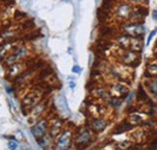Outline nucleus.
Instances as JSON below:
<instances>
[{
    "label": "nucleus",
    "instance_id": "f8f14e48",
    "mask_svg": "<svg viewBox=\"0 0 157 150\" xmlns=\"http://www.w3.org/2000/svg\"><path fill=\"white\" fill-rule=\"evenodd\" d=\"M137 101L139 103H146V102H150L151 101V96L150 94L147 93L146 88L144 87V84L138 88V91H137Z\"/></svg>",
    "mask_w": 157,
    "mask_h": 150
},
{
    "label": "nucleus",
    "instance_id": "f3484780",
    "mask_svg": "<svg viewBox=\"0 0 157 150\" xmlns=\"http://www.w3.org/2000/svg\"><path fill=\"white\" fill-rule=\"evenodd\" d=\"M23 71V64L20 62H16V64H12L10 65L9 67V75L12 76V77H16V76H20Z\"/></svg>",
    "mask_w": 157,
    "mask_h": 150
},
{
    "label": "nucleus",
    "instance_id": "6e6552de",
    "mask_svg": "<svg viewBox=\"0 0 157 150\" xmlns=\"http://www.w3.org/2000/svg\"><path fill=\"white\" fill-rule=\"evenodd\" d=\"M47 129H48V121L46 119H40V120H38L34 124V126L32 127V132H33L34 137L39 139L44 134H46Z\"/></svg>",
    "mask_w": 157,
    "mask_h": 150
},
{
    "label": "nucleus",
    "instance_id": "a211bd4d",
    "mask_svg": "<svg viewBox=\"0 0 157 150\" xmlns=\"http://www.w3.org/2000/svg\"><path fill=\"white\" fill-rule=\"evenodd\" d=\"M45 108H46V103H45V102H39V103L30 111V112H32V116L35 118V119L39 118L40 115L42 114V112H44Z\"/></svg>",
    "mask_w": 157,
    "mask_h": 150
},
{
    "label": "nucleus",
    "instance_id": "f257e3e1",
    "mask_svg": "<svg viewBox=\"0 0 157 150\" xmlns=\"http://www.w3.org/2000/svg\"><path fill=\"white\" fill-rule=\"evenodd\" d=\"M117 56L121 64L131 66V67H136L140 62V53L129 51V49H122L118 47Z\"/></svg>",
    "mask_w": 157,
    "mask_h": 150
},
{
    "label": "nucleus",
    "instance_id": "2eb2a0df",
    "mask_svg": "<svg viewBox=\"0 0 157 150\" xmlns=\"http://www.w3.org/2000/svg\"><path fill=\"white\" fill-rule=\"evenodd\" d=\"M106 127V121L103 118H93L91 121V129L94 132H101Z\"/></svg>",
    "mask_w": 157,
    "mask_h": 150
},
{
    "label": "nucleus",
    "instance_id": "9d476101",
    "mask_svg": "<svg viewBox=\"0 0 157 150\" xmlns=\"http://www.w3.org/2000/svg\"><path fill=\"white\" fill-rule=\"evenodd\" d=\"M63 126L64 125H63V120L62 119H55L50 125V136L56 139L60 134V132L63 131Z\"/></svg>",
    "mask_w": 157,
    "mask_h": 150
},
{
    "label": "nucleus",
    "instance_id": "4468645a",
    "mask_svg": "<svg viewBox=\"0 0 157 150\" xmlns=\"http://www.w3.org/2000/svg\"><path fill=\"white\" fill-rule=\"evenodd\" d=\"M92 139V132L87 129H83L76 137V143L78 144H87Z\"/></svg>",
    "mask_w": 157,
    "mask_h": 150
},
{
    "label": "nucleus",
    "instance_id": "0eeeda50",
    "mask_svg": "<svg viewBox=\"0 0 157 150\" xmlns=\"http://www.w3.org/2000/svg\"><path fill=\"white\" fill-rule=\"evenodd\" d=\"M70 142H71V131H70V130H64V131H62L60 134L56 138L57 148L60 150L68 149L69 145H70Z\"/></svg>",
    "mask_w": 157,
    "mask_h": 150
},
{
    "label": "nucleus",
    "instance_id": "39448f33",
    "mask_svg": "<svg viewBox=\"0 0 157 150\" xmlns=\"http://www.w3.org/2000/svg\"><path fill=\"white\" fill-rule=\"evenodd\" d=\"M150 118L149 114H146L143 111H134V112H131L128 115H127V121L132 125H134L136 127L137 126H141L143 123H145L147 119Z\"/></svg>",
    "mask_w": 157,
    "mask_h": 150
},
{
    "label": "nucleus",
    "instance_id": "4be33fe9",
    "mask_svg": "<svg viewBox=\"0 0 157 150\" xmlns=\"http://www.w3.org/2000/svg\"><path fill=\"white\" fill-rule=\"evenodd\" d=\"M152 16H154L155 19H157V11H154V12H152Z\"/></svg>",
    "mask_w": 157,
    "mask_h": 150
},
{
    "label": "nucleus",
    "instance_id": "1a4fd4ad",
    "mask_svg": "<svg viewBox=\"0 0 157 150\" xmlns=\"http://www.w3.org/2000/svg\"><path fill=\"white\" fill-rule=\"evenodd\" d=\"M144 87L146 88L150 96H152L154 98L157 100V77L156 78H145Z\"/></svg>",
    "mask_w": 157,
    "mask_h": 150
},
{
    "label": "nucleus",
    "instance_id": "aec40b11",
    "mask_svg": "<svg viewBox=\"0 0 157 150\" xmlns=\"http://www.w3.org/2000/svg\"><path fill=\"white\" fill-rule=\"evenodd\" d=\"M123 1H126V2H128L131 5H134V6H137V5H147V0H123Z\"/></svg>",
    "mask_w": 157,
    "mask_h": 150
},
{
    "label": "nucleus",
    "instance_id": "423d86ee",
    "mask_svg": "<svg viewBox=\"0 0 157 150\" xmlns=\"http://www.w3.org/2000/svg\"><path fill=\"white\" fill-rule=\"evenodd\" d=\"M40 98H41V93L35 90L30 94L25 95V97L22 101V106H23V108H27V109L32 111L40 102Z\"/></svg>",
    "mask_w": 157,
    "mask_h": 150
},
{
    "label": "nucleus",
    "instance_id": "20e7f679",
    "mask_svg": "<svg viewBox=\"0 0 157 150\" xmlns=\"http://www.w3.org/2000/svg\"><path fill=\"white\" fill-rule=\"evenodd\" d=\"M133 6L134 5H131L126 1H120L116 7H115V15L118 19H122L123 22H128L129 17H131V13L133 11Z\"/></svg>",
    "mask_w": 157,
    "mask_h": 150
},
{
    "label": "nucleus",
    "instance_id": "9b49d317",
    "mask_svg": "<svg viewBox=\"0 0 157 150\" xmlns=\"http://www.w3.org/2000/svg\"><path fill=\"white\" fill-rule=\"evenodd\" d=\"M157 77V60L154 58L146 64L145 67V78H156Z\"/></svg>",
    "mask_w": 157,
    "mask_h": 150
},
{
    "label": "nucleus",
    "instance_id": "ddd939ff",
    "mask_svg": "<svg viewBox=\"0 0 157 150\" xmlns=\"http://www.w3.org/2000/svg\"><path fill=\"white\" fill-rule=\"evenodd\" d=\"M131 41H132V36L127 35V34H120L118 36H116V43L120 48L122 49H129L131 46Z\"/></svg>",
    "mask_w": 157,
    "mask_h": 150
},
{
    "label": "nucleus",
    "instance_id": "dca6fc26",
    "mask_svg": "<svg viewBox=\"0 0 157 150\" xmlns=\"http://www.w3.org/2000/svg\"><path fill=\"white\" fill-rule=\"evenodd\" d=\"M143 47H144L143 38H132L131 46H129V51H133V52L140 53V52L143 51Z\"/></svg>",
    "mask_w": 157,
    "mask_h": 150
},
{
    "label": "nucleus",
    "instance_id": "f03ea898",
    "mask_svg": "<svg viewBox=\"0 0 157 150\" xmlns=\"http://www.w3.org/2000/svg\"><path fill=\"white\" fill-rule=\"evenodd\" d=\"M108 90H109V93L113 97L121 98V100L126 98L129 94V83L123 82V80H116V82L110 84Z\"/></svg>",
    "mask_w": 157,
    "mask_h": 150
},
{
    "label": "nucleus",
    "instance_id": "6ab92c4d",
    "mask_svg": "<svg viewBox=\"0 0 157 150\" xmlns=\"http://www.w3.org/2000/svg\"><path fill=\"white\" fill-rule=\"evenodd\" d=\"M117 149L120 150H129L132 147H133V141L131 139H126V141H121L116 144Z\"/></svg>",
    "mask_w": 157,
    "mask_h": 150
},
{
    "label": "nucleus",
    "instance_id": "5701e85b",
    "mask_svg": "<svg viewBox=\"0 0 157 150\" xmlns=\"http://www.w3.org/2000/svg\"><path fill=\"white\" fill-rule=\"evenodd\" d=\"M73 71H75V72H78V71H80V69H78V66H75V67L73 69Z\"/></svg>",
    "mask_w": 157,
    "mask_h": 150
},
{
    "label": "nucleus",
    "instance_id": "7ed1b4c3",
    "mask_svg": "<svg viewBox=\"0 0 157 150\" xmlns=\"http://www.w3.org/2000/svg\"><path fill=\"white\" fill-rule=\"evenodd\" d=\"M121 31L132 38H143L144 35V24L136 22H123L121 25Z\"/></svg>",
    "mask_w": 157,
    "mask_h": 150
},
{
    "label": "nucleus",
    "instance_id": "412c9836",
    "mask_svg": "<svg viewBox=\"0 0 157 150\" xmlns=\"http://www.w3.org/2000/svg\"><path fill=\"white\" fill-rule=\"evenodd\" d=\"M9 147H10V149L16 150L17 149V143H16V142H13V141H11V142H9Z\"/></svg>",
    "mask_w": 157,
    "mask_h": 150
}]
</instances>
